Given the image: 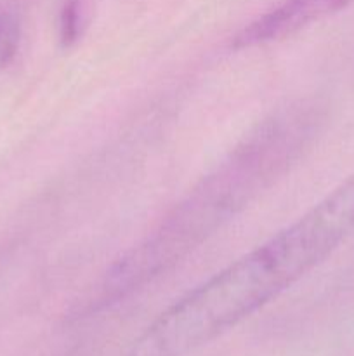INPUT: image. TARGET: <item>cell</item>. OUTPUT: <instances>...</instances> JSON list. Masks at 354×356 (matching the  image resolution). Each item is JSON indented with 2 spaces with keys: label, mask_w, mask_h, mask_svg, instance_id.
Instances as JSON below:
<instances>
[{
  "label": "cell",
  "mask_w": 354,
  "mask_h": 356,
  "mask_svg": "<svg viewBox=\"0 0 354 356\" xmlns=\"http://www.w3.org/2000/svg\"><path fill=\"white\" fill-rule=\"evenodd\" d=\"M354 0H285L274 9L253 19L238 31L231 40V49L260 47L290 38L311 26L349 7Z\"/></svg>",
  "instance_id": "cell-3"
},
{
  "label": "cell",
  "mask_w": 354,
  "mask_h": 356,
  "mask_svg": "<svg viewBox=\"0 0 354 356\" xmlns=\"http://www.w3.org/2000/svg\"><path fill=\"white\" fill-rule=\"evenodd\" d=\"M314 104L301 101L257 125L210 174L103 275L92 305H111L172 271L269 190L311 148L319 131Z\"/></svg>",
  "instance_id": "cell-1"
},
{
  "label": "cell",
  "mask_w": 354,
  "mask_h": 356,
  "mask_svg": "<svg viewBox=\"0 0 354 356\" xmlns=\"http://www.w3.org/2000/svg\"><path fill=\"white\" fill-rule=\"evenodd\" d=\"M351 236L326 198L160 313L125 356H186L212 343L328 259Z\"/></svg>",
  "instance_id": "cell-2"
},
{
  "label": "cell",
  "mask_w": 354,
  "mask_h": 356,
  "mask_svg": "<svg viewBox=\"0 0 354 356\" xmlns=\"http://www.w3.org/2000/svg\"><path fill=\"white\" fill-rule=\"evenodd\" d=\"M80 35V7L78 0H68L59 16V38L65 47L75 44Z\"/></svg>",
  "instance_id": "cell-5"
},
{
  "label": "cell",
  "mask_w": 354,
  "mask_h": 356,
  "mask_svg": "<svg viewBox=\"0 0 354 356\" xmlns=\"http://www.w3.org/2000/svg\"><path fill=\"white\" fill-rule=\"evenodd\" d=\"M19 47V24L14 16L0 13V73L12 63Z\"/></svg>",
  "instance_id": "cell-4"
}]
</instances>
